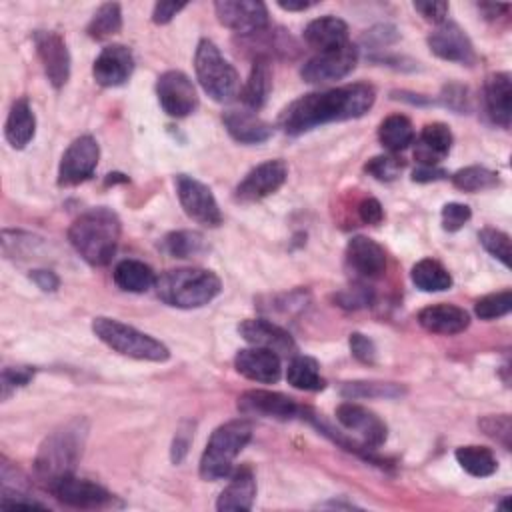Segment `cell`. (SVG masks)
I'll return each instance as SVG.
<instances>
[{
  "instance_id": "6da1fadb",
  "label": "cell",
  "mask_w": 512,
  "mask_h": 512,
  "mask_svg": "<svg viewBox=\"0 0 512 512\" xmlns=\"http://www.w3.org/2000/svg\"><path fill=\"white\" fill-rule=\"evenodd\" d=\"M376 100V90L370 84L354 82L322 92H310L290 102L280 118V128L290 136H300L328 122L360 118Z\"/></svg>"
},
{
  "instance_id": "7a4b0ae2",
  "label": "cell",
  "mask_w": 512,
  "mask_h": 512,
  "mask_svg": "<svg viewBox=\"0 0 512 512\" xmlns=\"http://www.w3.org/2000/svg\"><path fill=\"white\" fill-rule=\"evenodd\" d=\"M86 436L88 422L84 418H72L44 438L34 458V476L46 490L74 474Z\"/></svg>"
},
{
  "instance_id": "3957f363",
  "label": "cell",
  "mask_w": 512,
  "mask_h": 512,
  "mask_svg": "<svg viewBox=\"0 0 512 512\" xmlns=\"http://www.w3.org/2000/svg\"><path fill=\"white\" fill-rule=\"evenodd\" d=\"M120 232L118 214L106 206H98L82 212L70 224L68 240L90 266H106L116 254Z\"/></svg>"
},
{
  "instance_id": "277c9868",
  "label": "cell",
  "mask_w": 512,
  "mask_h": 512,
  "mask_svg": "<svg viewBox=\"0 0 512 512\" xmlns=\"http://www.w3.org/2000/svg\"><path fill=\"white\" fill-rule=\"evenodd\" d=\"M154 288L164 304L190 310L212 302L220 294L222 282L206 268H176L160 274Z\"/></svg>"
},
{
  "instance_id": "5b68a950",
  "label": "cell",
  "mask_w": 512,
  "mask_h": 512,
  "mask_svg": "<svg viewBox=\"0 0 512 512\" xmlns=\"http://www.w3.org/2000/svg\"><path fill=\"white\" fill-rule=\"evenodd\" d=\"M252 438V424L244 418H236L220 424L212 436L200 458V478L206 482H216L230 476L234 468L236 456Z\"/></svg>"
},
{
  "instance_id": "8992f818",
  "label": "cell",
  "mask_w": 512,
  "mask_h": 512,
  "mask_svg": "<svg viewBox=\"0 0 512 512\" xmlns=\"http://www.w3.org/2000/svg\"><path fill=\"white\" fill-rule=\"evenodd\" d=\"M92 332L100 342L122 356L148 362H166L170 358V350L160 340L116 318L96 316L92 320Z\"/></svg>"
},
{
  "instance_id": "52a82bcc",
  "label": "cell",
  "mask_w": 512,
  "mask_h": 512,
  "mask_svg": "<svg viewBox=\"0 0 512 512\" xmlns=\"http://www.w3.org/2000/svg\"><path fill=\"white\" fill-rule=\"evenodd\" d=\"M194 70L204 92L216 102H230L240 90L236 68L220 54L218 46L202 38L194 54Z\"/></svg>"
},
{
  "instance_id": "ba28073f",
  "label": "cell",
  "mask_w": 512,
  "mask_h": 512,
  "mask_svg": "<svg viewBox=\"0 0 512 512\" xmlns=\"http://www.w3.org/2000/svg\"><path fill=\"white\" fill-rule=\"evenodd\" d=\"M336 420L340 426L356 436V442L370 454L382 446L388 438V428L380 416L356 402H342L336 408ZM374 458V456H372ZM376 460V458H374ZM378 462V460H376Z\"/></svg>"
},
{
  "instance_id": "9c48e42d",
  "label": "cell",
  "mask_w": 512,
  "mask_h": 512,
  "mask_svg": "<svg viewBox=\"0 0 512 512\" xmlns=\"http://www.w3.org/2000/svg\"><path fill=\"white\" fill-rule=\"evenodd\" d=\"M174 184H176V194H178L180 206L192 220H196L198 224H204L208 228L220 226V222H222L220 206H218L212 190L204 182H200L188 174H178L174 178Z\"/></svg>"
},
{
  "instance_id": "30bf717a",
  "label": "cell",
  "mask_w": 512,
  "mask_h": 512,
  "mask_svg": "<svg viewBox=\"0 0 512 512\" xmlns=\"http://www.w3.org/2000/svg\"><path fill=\"white\" fill-rule=\"evenodd\" d=\"M356 64L358 48L346 42L340 48L318 52L316 56L308 58L300 68V76L308 84H326L348 76L356 68Z\"/></svg>"
},
{
  "instance_id": "8fae6325",
  "label": "cell",
  "mask_w": 512,
  "mask_h": 512,
  "mask_svg": "<svg viewBox=\"0 0 512 512\" xmlns=\"http://www.w3.org/2000/svg\"><path fill=\"white\" fill-rule=\"evenodd\" d=\"M100 158V146L96 138L90 134L78 136L70 142L66 152L62 154L60 166H58V184L60 186H76L84 180H88Z\"/></svg>"
},
{
  "instance_id": "7c38bea8",
  "label": "cell",
  "mask_w": 512,
  "mask_h": 512,
  "mask_svg": "<svg viewBox=\"0 0 512 512\" xmlns=\"http://www.w3.org/2000/svg\"><path fill=\"white\" fill-rule=\"evenodd\" d=\"M156 94L162 110L172 118H184L198 108V94L192 80L180 70H166L156 80Z\"/></svg>"
},
{
  "instance_id": "4fadbf2b",
  "label": "cell",
  "mask_w": 512,
  "mask_h": 512,
  "mask_svg": "<svg viewBox=\"0 0 512 512\" xmlns=\"http://www.w3.org/2000/svg\"><path fill=\"white\" fill-rule=\"evenodd\" d=\"M220 24L242 36H252L268 26V8L258 0H218L214 2Z\"/></svg>"
},
{
  "instance_id": "5bb4252c",
  "label": "cell",
  "mask_w": 512,
  "mask_h": 512,
  "mask_svg": "<svg viewBox=\"0 0 512 512\" xmlns=\"http://www.w3.org/2000/svg\"><path fill=\"white\" fill-rule=\"evenodd\" d=\"M288 178V166L282 160H266L254 166L236 186L234 198L238 202H256L274 194Z\"/></svg>"
},
{
  "instance_id": "9a60e30c",
  "label": "cell",
  "mask_w": 512,
  "mask_h": 512,
  "mask_svg": "<svg viewBox=\"0 0 512 512\" xmlns=\"http://www.w3.org/2000/svg\"><path fill=\"white\" fill-rule=\"evenodd\" d=\"M32 38L50 84L62 88L70 78V52L64 38L52 30H36Z\"/></svg>"
},
{
  "instance_id": "2e32d148",
  "label": "cell",
  "mask_w": 512,
  "mask_h": 512,
  "mask_svg": "<svg viewBox=\"0 0 512 512\" xmlns=\"http://www.w3.org/2000/svg\"><path fill=\"white\" fill-rule=\"evenodd\" d=\"M238 410L248 416L290 420L302 414V406L288 394L272 390H246L238 396Z\"/></svg>"
},
{
  "instance_id": "e0dca14e",
  "label": "cell",
  "mask_w": 512,
  "mask_h": 512,
  "mask_svg": "<svg viewBox=\"0 0 512 512\" xmlns=\"http://www.w3.org/2000/svg\"><path fill=\"white\" fill-rule=\"evenodd\" d=\"M50 492L66 506H72V508H104L112 502V494L102 488L100 484H94L86 478H78L74 474L58 480Z\"/></svg>"
},
{
  "instance_id": "ac0fdd59",
  "label": "cell",
  "mask_w": 512,
  "mask_h": 512,
  "mask_svg": "<svg viewBox=\"0 0 512 512\" xmlns=\"http://www.w3.org/2000/svg\"><path fill=\"white\" fill-rule=\"evenodd\" d=\"M428 48L442 60L460 62V64H474L476 52L470 38L464 30L454 22H442L438 28L428 36Z\"/></svg>"
},
{
  "instance_id": "d6986e66",
  "label": "cell",
  "mask_w": 512,
  "mask_h": 512,
  "mask_svg": "<svg viewBox=\"0 0 512 512\" xmlns=\"http://www.w3.org/2000/svg\"><path fill=\"white\" fill-rule=\"evenodd\" d=\"M344 260H346L348 270L356 278H362V280L378 278L386 270V252H384V248L368 236H354L346 244Z\"/></svg>"
},
{
  "instance_id": "ffe728a7",
  "label": "cell",
  "mask_w": 512,
  "mask_h": 512,
  "mask_svg": "<svg viewBox=\"0 0 512 512\" xmlns=\"http://www.w3.org/2000/svg\"><path fill=\"white\" fill-rule=\"evenodd\" d=\"M240 336L258 348H266L276 352L278 356H294L296 352V342L294 338L288 334V330H284L282 326L274 324L272 320L266 318H248L238 326Z\"/></svg>"
},
{
  "instance_id": "44dd1931",
  "label": "cell",
  "mask_w": 512,
  "mask_h": 512,
  "mask_svg": "<svg viewBox=\"0 0 512 512\" xmlns=\"http://www.w3.org/2000/svg\"><path fill=\"white\" fill-rule=\"evenodd\" d=\"M134 72V56L122 44L104 46L92 64L94 80L104 88L124 84Z\"/></svg>"
},
{
  "instance_id": "7402d4cb",
  "label": "cell",
  "mask_w": 512,
  "mask_h": 512,
  "mask_svg": "<svg viewBox=\"0 0 512 512\" xmlns=\"http://www.w3.org/2000/svg\"><path fill=\"white\" fill-rule=\"evenodd\" d=\"M234 368L238 374L252 382H262V384H274L280 380L282 374V364L280 356L272 350L266 348H242L234 356Z\"/></svg>"
},
{
  "instance_id": "603a6c76",
  "label": "cell",
  "mask_w": 512,
  "mask_h": 512,
  "mask_svg": "<svg viewBox=\"0 0 512 512\" xmlns=\"http://www.w3.org/2000/svg\"><path fill=\"white\" fill-rule=\"evenodd\" d=\"M482 98H484V110L488 118L502 126L508 128L512 120V78L508 72H492L484 80L482 88Z\"/></svg>"
},
{
  "instance_id": "cb8c5ba5",
  "label": "cell",
  "mask_w": 512,
  "mask_h": 512,
  "mask_svg": "<svg viewBox=\"0 0 512 512\" xmlns=\"http://www.w3.org/2000/svg\"><path fill=\"white\" fill-rule=\"evenodd\" d=\"M418 324L432 334H460L470 324V314L456 304H432L418 312Z\"/></svg>"
},
{
  "instance_id": "d4e9b609",
  "label": "cell",
  "mask_w": 512,
  "mask_h": 512,
  "mask_svg": "<svg viewBox=\"0 0 512 512\" xmlns=\"http://www.w3.org/2000/svg\"><path fill=\"white\" fill-rule=\"evenodd\" d=\"M224 128L240 144H260L272 136V126L248 108H230L222 114Z\"/></svg>"
},
{
  "instance_id": "484cf974",
  "label": "cell",
  "mask_w": 512,
  "mask_h": 512,
  "mask_svg": "<svg viewBox=\"0 0 512 512\" xmlns=\"http://www.w3.org/2000/svg\"><path fill=\"white\" fill-rule=\"evenodd\" d=\"M256 498V478L250 466H240L230 472V482L220 492L216 508L224 510H250Z\"/></svg>"
},
{
  "instance_id": "4316f807",
  "label": "cell",
  "mask_w": 512,
  "mask_h": 512,
  "mask_svg": "<svg viewBox=\"0 0 512 512\" xmlns=\"http://www.w3.org/2000/svg\"><path fill=\"white\" fill-rule=\"evenodd\" d=\"M452 148V132L442 122H432L422 128V132L416 138L414 158L420 162V166H438Z\"/></svg>"
},
{
  "instance_id": "83f0119b",
  "label": "cell",
  "mask_w": 512,
  "mask_h": 512,
  "mask_svg": "<svg viewBox=\"0 0 512 512\" xmlns=\"http://www.w3.org/2000/svg\"><path fill=\"white\" fill-rule=\"evenodd\" d=\"M304 42L312 46L316 52H326L340 48L348 42V26L342 18L336 16H320L304 28Z\"/></svg>"
},
{
  "instance_id": "f1b7e54d",
  "label": "cell",
  "mask_w": 512,
  "mask_h": 512,
  "mask_svg": "<svg viewBox=\"0 0 512 512\" xmlns=\"http://www.w3.org/2000/svg\"><path fill=\"white\" fill-rule=\"evenodd\" d=\"M272 90V68L270 60L256 56L248 74L246 84L240 90V100L248 110H258L266 104L268 94Z\"/></svg>"
},
{
  "instance_id": "f546056e",
  "label": "cell",
  "mask_w": 512,
  "mask_h": 512,
  "mask_svg": "<svg viewBox=\"0 0 512 512\" xmlns=\"http://www.w3.org/2000/svg\"><path fill=\"white\" fill-rule=\"evenodd\" d=\"M36 132V116L30 108V102L26 98H18L12 102L6 124H4V136L12 148H24Z\"/></svg>"
},
{
  "instance_id": "4dcf8cb0",
  "label": "cell",
  "mask_w": 512,
  "mask_h": 512,
  "mask_svg": "<svg viewBox=\"0 0 512 512\" xmlns=\"http://www.w3.org/2000/svg\"><path fill=\"white\" fill-rule=\"evenodd\" d=\"M112 276H114V284L120 290L134 292V294L148 292L150 288H154L156 278H158L148 264H144L140 260H132V258L118 262Z\"/></svg>"
},
{
  "instance_id": "1f68e13d",
  "label": "cell",
  "mask_w": 512,
  "mask_h": 512,
  "mask_svg": "<svg viewBox=\"0 0 512 512\" xmlns=\"http://www.w3.org/2000/svg\"><path fill=\"white\" fill-rule=\"evenodd\" d=\"M416 138L414 126L408 116L404 114H392L384 118L378 126V140L388 152H400L408 148Z\"/></svg>"
},
{
  "instance_id": "d6a6232c",
  "label": "cell",
  "mask_w": 512,
  "mask_h": 512,
  "mask_svg": "<svg viewBox=\"0 0 512 512\" xmlns=\"http://www.w3.org/2000/svg\"><path fill=\"white\" fill-rule=\"evenodd\" d=\"M286 380L290 386L306 392H318L326 386V380L320 376V366L312 356L304 354H294L288 370H286Z\"/></svg>"
},
{
  "instance_id": "836d02e7",
  "label": "cell",
  "mask_w": 512,
  "mask_h": 512,
  "mask_svg": "<svg viewBox=\"0 0 512 512\" xmlns=\"http://www.w3.org/2000/svg\"><path fill=\"white\" fill-rule=\"evenodd\" d=\"M410 278L422 292H442L452 286L450 272L434 258L418 260L410 270Z\"/></svg>"
},
{
  "instance_id": "e575fe53",
  "label": "cell",
  "mask_w": 512,
  "mask_h": 512,
  "mask_svg": "<svg viewBox=\"0 0 512 512\" xmlns=\"http://www.w3.org/2000/svg\"><path fill=\"white\" fill-rule=\"evenodd\" d=\"M454 456H456L458 464H460L470 476H476V478H486V476L494 474L496 468H498L496 456H494L492 450L486 448V446H476V444L460 446V448H456Z\"/></svg>"
},
{
  "instance_id": "d590c367",
  "label": "cell",
  "mask_w": 512,
  "mask_h": 512,
  "mask_svg": "<svg viewBox=\"0 0 512 512\" xmlns=\"http://www.w3.org/2000/svg\"><path fill=\"white\" fill-rule=\"evenodd\" d=\"M340 394L346 400L356 398H400L406 394V388L396 382H376V380H356V382H344L340 386Z\"/></svg>"
},
{
  "instance_id": "8d00e7d4",
  "label": "cell",
  "mask_w": 512,
  "mask_h": 512,
  "mask_svg": "<svg viewBox=\"0 0 512 512\" xmlns=\"http://www.w3.org/2000/svg\"><path fill=\"white\" fill-rule=\"evenodd\" d=\"M160 248L172 258H192L206 250V240L196 230H176L162 238Z\"/></svg>"
},
{
  "instance_id": "74e56055",
  "label": "cell",
  "mask_w": 512,
  "mask_h": 512,
  "mask_svg": "<svg viewBox=\"0 0 512 512\" xmlns=\"http://www.w3.org/2000/svg\"><path fill=\"white\" fill-rule=\"evenodd\" d=\"M122 30V8L118 2L102 4L86 26V32L94 40H106Z\"/></svg>"
},
{
  "instance_id": "f35d334b",
  "label": "cell",
  "mask_w": 512,
  "mask_h": 512,
  "mask_svg": "<svg viewBox=\"0 0 512 512\" xmlns=\"http://www.w3.org/2000/svg\"><path fill=\"white\" fill-rule=\"evenodd\" d=\"M452 184L462 192H482L496 188L500 178L498 172H492L484 166H466L452 174Z\"/></svg>"
},
{
  "instance_id": "ab89813d",
  "label": "cell",
  "mask_w": 512,
  "mask_h": 512,
  "mask_svg": "<svg viewBox=\"0 0 512 512\" xmlns=\"http://www.w3.org/2000/svg\"><path fill=\"white\" fill-rule=\"evenodd\" d=\"M510 310H512V292L508 288L486 294L474 304V312L482 320H494V318L506 316Z\"/></svg>"
},
{
  "instance_id": "60d3db41",
  "label": "cell",
  "mask_w": 512,
  "mask_h": 512,
  "mask_svg": "<svg viewBox=\"0 0 512 512\" xmlns=\"http://www.w3.org/2000/svg\"><path fill=\"white\" fill-rule=\"evenodd\" d=\"M478 240L488 254L498 258L504 266H510V236L496 228H482Z\"/></svg>"
},
{
  "instance_id": "b9f144b4",
  "label": "cell",
  "mask_w": 512,
  "mask_h": 512,
  "mask_svg": "<svg viewBox=\"0 0 512 512\" xmlns=\"http://www.w3.org/2000/svg\"><path fill=\"white\" fill-rule=\"evenodd\" d=\"M402 166H404V164H402L396 156H392V154H382V156L370 158V160L366 162L364 170H366L370 176H374L376 180H380V182H392V180H396V178L400 176Z\"/></svg>"
},
{
  "instance_id": "7bdbcfd3",
  "label": "cell",
  "mask_w": 512,
  "mask_h": 512,
  "mask_svg": "<svg viewBox=\"0 0 512 512\" xmlns=\"http://www.w3.org/2000/svg\"><path fill=\"white\" fill-rule=\"evenodd\" d=\"M480 428L484 430L486 436L494 438L500 442L506 450H510V438H512V422L508 414H496V416H486L480 420Z\"/></svg>"
},
{
  "instance_id": "ee69618b",
  "label": "cell",
  "mask_w": 512,
  "mask_h": 512,
  "mask_svg": "<svg viewBox=\"0 0 512 512\" xmlns=\"http://www.w3.org/2000/svg\"><path fill=\"white\" fill-rule=\"evenodd\" d=\"M34 376L32 366H6L0 376V386H2V400H6L16 388L28 384Z\"/></svg>"
},
{
  "instance_id": "f6af8a7d",
  "label": "cell",
  "mask_w": 512,
  "mask_h": 512,
  "mask_svg": "<svg viewBox=\"0 0 512 512\" xmlns=\"http://www.w3.org/2000/svg\"><path fill=\"white\" fill-rule=\"evenodd\" d=\"M472 212L466 204L462 202H448L442 206L440 212V220H442V228L448 232H456L460 230L468 220H470Z\"/></svg>"
},
{
  "instance_id": "bcb514c9",
  "label": "cell",
  "mask_w": 512,
  "mask_h": 512,
  "mask_svg": "<svg viewBox=\"0 0 512 512\" xmlns=\"http://www.w3.org/2000/svg\"><path fill=\"white\" fill-rule=\"evenodd\" d=\"M348 344H350L352 356L358 362L374 364V360H376V346H374V342L368 336H364L362 332H352L350 338H348Z\"/></svg>"
},
{
  "instance_id": "7dc6e473",
  "label": "cell",
  "mask_w": 512,
  "mask_h": 512,
  "mask_svg": "<svg viewBox=\"0 0 512 512\" xmlns=\"http://www.w3.org/2000/svg\"><path fill=\"white\" fill-rule=\"evenodd\" d=\"M414 10L420 12L426 20H430L434 24H442L448 14V2H434V0L414 2Z\"/></svg>"
},
{
  "instance_id": "c3c4849f",
  "label": "cell",
  "mask_w": 512,
  "mask_h": 512,
  "mask_svg": "<svg viewBox=\"0 0 512 512\" xmlns=\"http://www.w3.org/2000/svg\"><path fill=\"white\" fill-rule=\"evenodd\" d=\"M358 216H360V220L364 222V224H380L382 222V218H384V210H382V204L376 200V198H372V196H368V198H364L360 204H358Z\"/></svg>"
},
{
  "instance_id": "681fc988",
  "label": "cell",
  "mask_w": 512,
  "mask_h": 512,
  "mask_svg": "<svg viewBox=\"0 0 512 512\" xmlns=\"http://www.w3.org/2000/svg\"><path fill=\"white\" fill-rule=\"evenodd\" d=\"M370 290H366L364 286H356L352 290H346V292H340L336 296V300L340 302V306L344 308H360V306H366L370 302Z\"/></svg>"
},
{
  "instance_id": "f907efd6",
  "label": "cell",
  "mask_w": 512,
  "mask_h": 512,
  "mask_svg": "<svg viewBox=\"0 0 512 512\" xmlns=\"http://www.w3.org/2000/svg\"><path fill=\"white\" fill-rule=\"evenodd\" d=\"M184 2H156L152 8V22L154 24H168L180 10H184Z\"/></svg>"
},
{
  "instance_id": "816d5d0a",
  "label": "cell",
  "mask_w": 512,
  "mask_h": 512,
  "mask_svg": "<svg viewBox=\"0 0 512 512\" xmlns=\"http://www.w3.org/2000/svg\"><path fill=\"white\" fill-rule=\"evenodd\" d=\"M30 280L44 292H54L60 286L58 276L52 270H44V268H36L30 272Z\"/></svg>"
},
{
  "instance_id": "f5cc1de1",
  "label": "cell",
  "mask_w": 512,
  "mask_h": 512,
  "mask_svg": "<svg viewBox=\"0 0 512 512\" xmlns=\"http://www.w3.org/2000/svg\"><path fill=\"white\" fill-rule=\"evenodd\" d=\"M190 438L192 434L188 430H180L176 432V438L172 442V452H170V458L174 464H180L188 452V446H190Z\"/></svg>"
},
{
  "instance_id": "db71d44e",
  "label": "cell",
  "mask_w": 512,
  "mask_h": 512,
  "mask_svg": "<svg viewBox=\"0 0 512 512\" xmlns=\"http://www.w3.org/2000/svg\"><path fill=\"white\" fill-rule=\"evenodd\" d=\"M446 176H448L446 170H442L438 166H418L412 172V180L414 182H436V180H442Z\"/></svg>"
},
{
  "instance_id": "11a10c76",
  "label": "cell",
  "mask_w": 512,
  "mask_h": 512,
  "mask_svg": "<svg viewBox=\"0 0 512 512\" xmlns=\"http://www.w3.org/2000/svg\"><path fill=\"white\" fill-rule=\"evenodd\" d=\"M478 8L484 12V18L488 20H494V18H500L504 12L510 10V4H498V2H482L478 4Z\"/></svg>"
},
{
  "instance_id": "9f6ffc18",
  "label": "cell",
  "mask_w": 512,
  "mask_h": 512,
  "mask_svg": "<svg viewBox=\"0 0 512 512\" xmlns=\"http://www.w3.org/2000/svg\"><path fill=\"white\" fill-rule=\"evenodd\" d=\"M278 6L282 10H288V12H300V10H308L310 6H314V2H306V0H278Z\"/></svg>"
}]
</instances>
